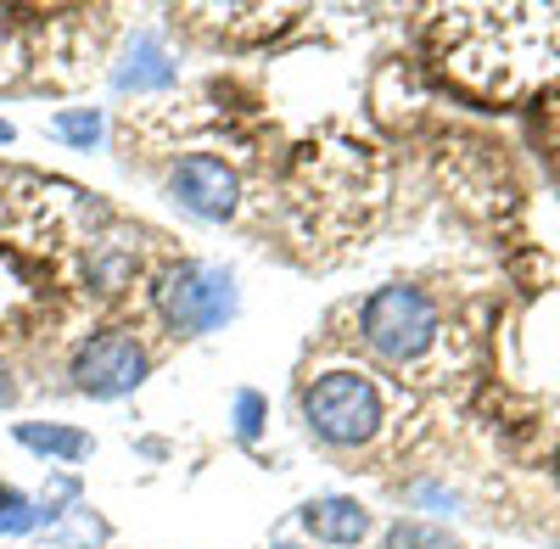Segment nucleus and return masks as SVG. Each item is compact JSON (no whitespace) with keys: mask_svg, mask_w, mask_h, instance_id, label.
<instances>
[{"mask_svg":"<svg viewBox=\"0 0 560 549\" xmlns=\"http://www.w3.org/2000/svg\"><path fill=\"white\" fill-rule=\"evenodd\" d=\"M275 549H298V544H275Z\"/></svg>","mask_w":560,"mask_h":549,"instance_id":"16","label":"nucleus"},{"mask_svg":"<svg viewBox=\"0 0 560 549\" xmlns=\"http://www.w3.org/2000/svg\"><path fill=\"white\" fill-rule=\"evenodd\" d=\"M135 269H140V258L129 247H113V242L90 247V287L96 292H124L135 281Z\"/></svg>","mask_w":560,"mask_h":549,"instance_id":"9","label":"nucleus"},{"mask_svg":"<svg viewBox=\"0 0 560 549\" xmlns=\"http://www.w3.org/2000/svg\"><path fill=\"white\" fill-rule=\"evenodd\" d=\"M39 527H45L39 499L23 493V488H12V482H0V538H28Z\"/></svg>","mask_w":560,"mask_h":549,"instance_id":"10","label":"nucleus"},{"mask_svg":"<svg viewBox=\"0 0 560 549\" xmlns=\"http://www.w3.org/2000/svg\"><path fill=\"white\" fill-rule=\"evenodd\" d=\"M7 141H12V124H7V118H0V147H7Z\"/></svg>","mask_w":560,"mask_h":549,"instance_id":"15","label":"nucleus"},{"mask_svg":"<svg viewBox=\"0 0 560 549\" xmlns=\"http://www.w3.org/2000/svg\"><path fill=\"white\" fill-rule=\"evenodd\" d=\"M264 421H269V398L264 393H253V387H242L236 393V409H230V427H236V443H258L264 437Z\"/></svg>","mask_w":560,"mask_h":549,"instance_id":"12","label":"nucleus"},{"mask_svg":"<svg viewBox=\"0 0 560 549\" xmlns=\"http://www.w3.org/2000/svg\"><path fill=\"white\" fill-rule=\"evenodd\" d=\"M12 437H18L28 454H39V460H51V466H79L84 454H90V432L62 427V421H18Z\"/></svg>","mask_w":560,"mask_h":549,"instance_id":"8","label":"nucleus"},{"mask_svg":"<svg viewBox=\"0 0 560 549\" xmlns=\"http://www.w3.org/2000/svg\"><path fill=\"white\" fill-rule=\"evenodd\" d=\"M387 421L382 387L364 371H325L303 387V427L325 443V448H364L376 443Z\"/></svg>","mask_w":560,"mask_h":549,"instance_id":"3","label":"nucleus"},{"mask_svg":"<svg viewBox=\"0 0 560 549\" xmlns=\"http://www.w3.org/2000/svg\"><path fill=\"white\" fill-rule=\"evenodd\" d=\"M168 197L191 219H202V224H224V219H236V208H242V174L230 168L224 157H213V152H191V157L174 163Z\"/></svg>","mask_w":560,"mask_h":549,"instance_id":"5","label":"nucleus"},{"mask_svg":"<svg viewBox=\"0 0 560 549\" xmlns=\"http://www.w3.org/2000/svg\"><path fill=\"white\" fill-rule=\"evenodd\" d=\"M387 549H459V544H454V533L409 516V522H393L387 527Z\"/></svg>","mask_w":560,"mask_h":549,"instance_id":"13","label":"nucleus"},{"mask_svg":"<svg viewBox=\"0 0 560 549\" xmlns=\"http://www.w3.org/2000/svg\"><path fill=\"white\" fill-rule=\"evenodd\" d=\"M68 376H73V387L84 398H124V393H135L140 382L152 376V353L129 326H107V331L84 337L73 348Z\"/></svg>","mask_w":560,"mask_h":549,"instance_id":"4","label":"nucleus"},{"mask_svg":"<svg viewBox=\"0 0 560 549\" xmlns=\"http://www.w3.org/2000/svg\"><path fill=\"white\" fill-rule=\"evenodd\" d=\"M62 141L73 147V152H90V147H102V135H107V118H102V107H68V113H57V124H51Z\"/></svg>","mask_w":560,"mask_h":549,"instance_id":"11","label":"nucleus"},{"mask_svg":"<svg viewBox=\"0 0 560 549\" xmlns=\"http://www.w3.org/2000/svg\"><path fill=\"white\" fill-rule=\"evenodd\" d=\"M152 308L174 337H208V331H224L236 319L242 287L224 264L185 258V264L163 269V281L152 287Z\"/></svg>","mask_w":560,"mask_h":549,"instance_id":"2","label":"nucleus"},{"mask_svg":"<svg viewBox=\"0 0 560 549\" xmlns=\"http://www.w3.org/2000/svg\"><path fill=\"white\" fill-rule=\"evenodd\" d=\"M298 522H303L308 538L331 544V549H353V544H364V533H370V511L359 505V499H348V493L308 499V505L298 511Z\"/></svg>","mask_w":560,"mask_h":549,"instance_id":"6","label":"nucleus"},{"mask_svg":"<svg viewBox=\"0 0 560 549\" xmlns=\"http://www.w3.org/2000/svg\"><path fill=\"white\" fill-rule=\"evenodd\" d=\"M7 404H18V382L7 371V359H0V409H7Z\"/></svg>","mask_w":560,"mask_h":549,"instance_id":"14","label":"nucleus"},{"mask_svg":"<svg viewBox=\"0 0 560 549\" xmlns=\"http://www.w3.org/2000/svg\"><path fill=\"white\" fill-rule=\"evenodd\" d=\"M179 79V68H174V57L163 51V39L158 34H135V45H129V57L118 62V73H113V84L124 90V96H147V90H168Z\"/></svg>","mask_w":560,"mask_h":549,"instance_id":"7","label":"nucleus"},{"mask_svg":"<svg viewBox=\"0 0 560 549\" xmlns=\"http://www.w3.org/2000/svg\"><path fill=\"white\" fill-rule=\"evenodd\" d=\"M359 337H364V348L376 353L382 364H393V371H409V364H420V359L438 348L443 319H438V303L420 292V287L393 281V287H376V292L364 297V308H359Z\"/></svg>","mask_w":560,"mask_h":549,"instance_id":"1","label":"nucleus"}]
</instances>
